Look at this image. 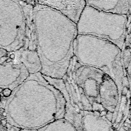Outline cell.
Masks as SVG:
<instances>
[{
	"label": "cell",
	"instance_id": "1",
	"mask_svg": "<svg viewBox=\"0 0 131 131\" xmlns=\"http://www.w3.org/2000/svg\"><path fill=\"white\" fill-rule=\"evenodd\" d=\"M36 51L41 63L40 73L62 79L74 56L76 24L60 12L37 4L33 7Z\"/></svg>",
	"mask_w": 131,
	"mask_h": 131
},
{
	"label": "cell",
	"instance_id": "8",
	"mask_svg": "<svg viewBox=\"0 0 131 131\" xmlns=\"http://www.w3.org/2000/svg\"><path fill=\"white\" fill-rule=\"evenodd\" d=\"M76 58L74 56L71 59L67 71L62 78L75 108L79 112L91 111V103L82 89L77 84L75 79V66Z\"/></svg>",
	"mask_w": 131,
	"mask_h": 131
},
{
	"label": "cell",
	"instance_id": "19",
	"mask_svg": "<svg viewBox=\"0 0 131 131\" xmlns=\"http://www.w3.org/2000/svg\"><path fill=\"white\" fill-rule=\"evenodd\" d=\"M0 122H1V124H2L3 125L5 126V125H6V123H7V120H6V119H4L1 120V121H0Z\"/></svg>",
	"mask_w": 131,
	"mask_h": 131
},
{
	"label": "cell",
	"instance_id": "14",
	"mask_svg": "<svg viewBox=\"0 0 131 131\" xmlns=\"http://www.w3.org/2000/svg\"><path fill=\"white\" fill-rule=\"evenodd\" d=\"M26 20V31L24 46L22 48L29 50H36V37L33 20V7L20 2Z\"/></svg>",
	"mask_w": 131,
	"mask_h": 131
},
{
	"label": "cell",
	"instance_id": "9",
	"mask_svg": "<svg viewBox=\"0 0 131 131\" xmlns=\"http://www.w3.org/2000/svg\"><path fill=\"white\" fill-rule=\"evenodd\" d=\"M99 98L100 103L105 110L113 114V123L117 118L121 99L115 82L106 74L99 86Z\"/></svg>",
	"mask_w": 131,
	"mask_h": 131
},
{
	"label": "cell",
	"instance_id": "3",
	"mask_svg": "<svg viewBox=\"0 0 131 131\" xmlns=\"http://www.w3.org/2000/svg\"><path fill=\"white\" fill-rule=\"evenodd\" d=\"M74 55L81 65L98 69L115 82L121 99L126 76L122 50L112 42L89 35L77 34L74 43Z\"/></svg>",
	"mask_w": 131,
	"mask_h": 131
},
{
	"label": "cell",
	"instance_id": "11",
	"mask_svg": "<svg viewBox=\"0 0 131 131\" xmlns=\"http://www.w3.org/2000/svg\"><path fill=\"white\" fill-rule=\"evenodd\" d=\"M38 4L57 10L77 24L84 8V0H38Z\"/></svg>",
	"mask_w": 131,
	"mask_h": 131
},
{
	"label": "cell",
	"instance_id": "2",
	"mask_svg": "<svg viewBox=\"0 0 131 131\" xmlns=\"http://www.w3.org/2000/svg\"><path fill=\"white\" fill-rule=\"evenodd\" d=\"M14 90V123L16 127L37 130L64 117V98L40 72L30 74Z\"/></svg>",
	"mask_w": 131,
	"mask_h": 131
},
{
	"label": "cell",
	"instance_id": "16",
	"mask_svg": "<svg viewBox=\"0 0 131 131\" xmlns=\"http://www.w3.org/2000/svg\"><path fill=\"white\" fill-rule=\"evenodd\" d=\"M19 1L28 5L31 6L32 7H34L36 5L38 4V0H19Z\"/></svg>",
	"mask_w": 131,
	"mask_h": 131
},
{
	"label": "cell",
	"instance_id": "21",
	"mask_svg": "<svg viewBox=\"0 0 131 131\" xmlns=\"http://www.w3.org/2000/svg\"><path fill=\"white\" fill-rule=\"evenodd\" d=\"M2 116H4V117H6V116H7V113H6V112L5 111L4 112H3V113H2Z\"/></svg>",
	"mask_w": 131,
	"mask_h": 131
},
{
	"label": "cell",
	"instance_id": "13",
	"mask_svg": "<svg viewBox=\"0 0 131 131\" xmlns=\"http://www.w3.org/2000/svg\"><path fill=\"white\" fill-rule=\"evenodd\" d=\"M84 1L85 6L105 12L128 15L130 11V0H84Z\"/></svg>",
	"mask_w": 131,
	"mask_h": 131
},
{
	"label": "cell",
	"instance_id": "5",
	"mask_svg": "<svg viewBox=\"0 0 131 131\" xmlns=\"http://www.w3.org/2000/svg\"><path fill=\"white\" fill-rule=\"evenodd\" d=\"M24 12L19 0H0V48L15 52L24 46Z\"/></svg>",
	"mask_w": 131,
	"mask_h": 131
},
{
	"label": "cell",
	"instance_id": "4",
	"mask_svg": "<svg viewBox=\"0 0 131 131\" xmlns=\"http://www.w3.org/2000/svg\"><path fill=\"white\" fill-rule=\"evenodd\" d=\"M130 24V14L105 12L85 6L76 24L77 34L89 35L106 39L121 50Z\"/></svg>",
	"mask_w": 131,
	"mask_h": 131
},
{
	"label": "cell",
	"instance_id": "23",
	"mask_svg": "<svg viewBox=\"0 0 131 131\" xmlns=\"http://www.w3.org/2000/svg\"><path fill=\"white\" fill-rule=\"evenodd\" d=\"M3 89L2 88H0V93H2L3 92Z\"/></svg>",
	"mask_w": 131,
	"mask_h": 131
},
{
	"label": "cell",
	"instance_id": "12",
	"mask_svg": "<svg viewBox=\"0 0 131 131\" xmlns=\"http://www.w3.org/2000/svg\"><path fill=\"white\" fill-rule=\"evenodd\" d=\"M8 56L13 63L24 65L29 74L40 72L41 70V63L36 50L21 48L15 52H8Z\"/></svg>",
	"mask_w": 131,
	"mask_h": 131
},
{
	"label": "cell",
	"instance_id": "24",
	"mask_svg": "<svg viewBox=\"0 0 131 131\" xmlns=\"http://www.w3.org/2000/svg\"><path fill=\"white\" fill-rule=\"evenodd\" d=\"M0 100H1V95H0Z\"/></svg>",
	"mask_w": 131,
	"mask_h": 131
},
{
	"label": "cell",
	"instance_id": "15",
	"mask_svg": "<svg viewBox=\"0 0 131 131\" xmlns=\"http://www.w3.org/2000/svg\"><path fill=\"white\" fill-rule=\"evenodd\" d=\"M37 131H77L76 128L64 118L55 120Z\"/></svg>",
	"mask_w": 131,
	"mask_h": 131
},
{
	"label": "cell",
	"instance_id": "22",
	"mask_svg": "<svg viewBox=\"0 0 131 131\" xmlns=\"http://www.w3.org/2000/svg\"><path fill=\"white\" fill-rule=\"evenodd\" d=\"M0 112L2 113L3 112H5V110H4V108H0Z\"/></svg>",
	"mask_w": 131,
	"mask_h": 131
},
{
	"label": "cell",
	"instance_id": "17",
	"mask_svg": "<svg viewBox=\"0 0 131 131\" xmlns=\"http://www.w3.org/2000/svg\"><path fill=\"white\" fill-rule=\"evenodd\" d=\"M2 92H3V95L4 96L7 97H9L10 96V95L11 94V93L12 92V91L11 89H10L9 88H5L4 89H3Z\"/></svg>",
	"mask_w": 131,
	"mask_h": 131
},
{
	"label": "cell",
	"instance_id": "25",
	"mask_svg": "<svg viewBox=\"0 0 131 131\" xmlns=\"http://www.w3.org/2000/svg\"><path fill=\"white\" fill-rule=\"evenodd\" d=\"M1 125V122H0V125Z\"/></svg>",
	"mask_w": 131,
	"mask_h": 131
},
{
	"label": "cell",
	"instance_id": "20",
	"mask_svg": "<svg viewBox=\"0 0 131 131\" xmlns=\"http://www.w3.org/2000/svg\"><path fill=\"white\" fill-rule=\"evenodd\" d=\"M19 131H37V129H22Z\"/></svg>",
	"mask_w": 131,
	"mask_h": 131
},
{
	"label": "cell",
	"instance_id": "10",
	"mask_svg": "<svg viewBox=\"0 0 131 131\" xmlns=\"http://www.w3.org/2000/svg\"><path fill=\"white\" fill-rule=\"evenodd\" d=\"M42 76L50 83L60 91L64 98L66 106L63 118L69 121L76 128L77 131H81L82 112L78 111L74 106L62 79L53 78L43 75Z\"/></svg>",
	"mask_w": 131,
	"mask_h": 131
},
{
	"label": "cell",
	"instance_id": "7",
	"mask_svg": "<svg viewBox=\"0 0 131 131\" xmlns=\"http://www.w3.org/2000/svg\"><path fill=\"white\" fill-rule=\"evenodd\" d=\"M92 110L83 111L81 131H114L108 112L98 102L92 103Z\"/></svg>",
	"mask_w": 131,
	"mask_h": 131
},
{
	"label": "cell",
	"instance_id": "6",
	"mask_svg": "<svg viewBox=\"0 0 131 131\" xmlns=\"http://www.w3.org/2000/svg\"><path fill=\"white\" fill-rule=\"evenodd\" d=\"M105 74L98 69L81 66L76 60L75 66L76 82L82 89L91 104L94 102L100 103L99 89Z\"/></svg>",
	"mask_w": 131,
	"mask_h": 131
},
{
	"label": "cell",
	"instance_id": "18",
	"mask_svg": "<svg viewBox=\"0 0 131 131\" xmlns=\"http://www.w3.org/2000/svg\"><path fill=\"white\" fill-rule=\"evenodd\" d=\"M8 52L0 48V61L5 57H6L8 55Z\"/></svg>",
	"mask_w": 131,
	"mask_h": 131
}]
</instances>
